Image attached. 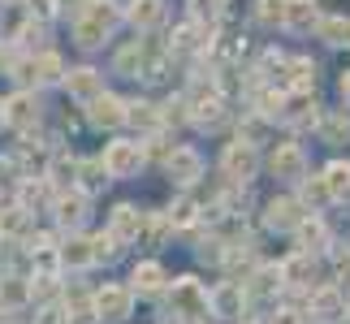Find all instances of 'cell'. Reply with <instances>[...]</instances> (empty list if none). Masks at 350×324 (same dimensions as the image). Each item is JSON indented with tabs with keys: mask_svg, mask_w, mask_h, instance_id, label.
<instances>
[{
	"mask_svg": "<svg viewBox=\"0 0 350 324\" xmlns=\"http://www.w3.org/2000/svg\"><path fill=\"white\" fill-rule=\"evenodd\" d=\"M100 165H104L109 178H130V173L143 169V147L130 143V139H117V143L104 147V160H100Z\"/></svg>",
	"mask_w": 350,
	"mask_h": 324,
	"instance_id": "cell-2",
	"label": "cell"
},
{
	"mask_svg": "<svg viewBox=\"0 0 350 324\" xmlns=\"http://www.w3.org/2000/svg\"><path fill=\"white\" fill-rule=\"evenodd\" d=\"M160 13H165V5H160V0H134V5H130V22L147 31V26L160 22Z\"/></svg>",
	"mask_w": 350,
	"mask_h": 324,
	"instance_id": "cell-28",
	"label": "cell"
},
{
	"mask_svg": "<svg viewBox=\"0 0 350 324\" xmlns=\"http://www.w3.org/2000/svg\"><path fill=\"white\" fill-rule=\"evenodd\" d=\"M221 169H225V178L230 182H251L255 178V169H260V156H255V147L251 143H230L225 147V156H221Z\"/></svg>",
	"mask_w": 350,
	"mask_h": 324,
	"instance_id": "cell-4",
	"label": "cell"
},
{
	"mask_svg": "<svg viewBox=\"0 0 350 324\" xmlns=\"http://www.w3.org/2000/svg\"><path fill=\"white\" fill-rule=\"evenodd\" d=\"M165 216H169V225H173V229H182V225H191L195 216H199V208H195V199H178V204H173Z\"/></svg>",
	"mask_w": 350,
	"mask_h": 324,
	"instance_id": "cell-35",
	"label": "cell"
},
{
	"mask_svg": "<svg viewBox=\"0 0 350 324\" xmlns=\"http://www.w3.org/2000/svg\"><path fill=\"white\" fill-rule=\"evenodd\" d=\"M342 44L350 48V18H346V26H342Z\"/></svg>",
	"mask_w": 350,
	"mask_h": 324,
	"instance_id": "cell-45",
	"label": "cell"
},
{
	"mask_svg": "<svg viewBox=\"0 0 350 324\" xmlns=\"http://www.w3.org/2000/svg\"><path fill=\"white\" fill-rule=\"evenodd\" d=\"M312 316H316V320H342V316H346V299H342V290H333V286L312 290Z\"/></svg>",
	"mask_w": 350,
	"mask_h": 324,
	"instance_id": "cell-15",
	"label": "cell"
},
{
	"mask_svg": "<svg viewBox=\"0 0 350 324\" xmlns=\"http://www.w3.org/2000/svg\"><path fill=\"white\" fill-rule=\"evenodd\" d=\"M277 286H281V268H260L251 277V286H242V290H247V299H260V294H273Z\"/></svg>",
	"mask_w": 350,
	"mask_h": 324,
	"instance_id": "cell-27",
	"label": "cell"
},
{
	"mask_svg": "<svg viewBox=\"0 0 350 324\" xmlns=\"http://www.w3.org/2000/svg\"><path fill=\"white\" fill-rule=\"evenodd\" d=\"M320 26V39L325 44H342V26H346V18H325V22H316Z\"/></svg>",
	"mask_w": 350,
	"mask_h": 324,
	"instance_id": "cell-38",
	"label": "cell"
},
{
	"mask_svg": "<svg viewBox=\"0 0 350 324\" xmlns=\"http://www.w3.org/2000/svg\"><path fill=\"white\" fill-rule=\"evenodd\" d=\"M294 234H299V251L303 255H312V251H320L329 242V229H325V221H316V216H312V221H303Z\"/></svg>",
	"mask_w": 350,
	"mask_h": 324,
	"instance_id": "cell-22",
	"label": "cell"
},
{
	"mask_svg": "<svg viewBox=\"0 0 350 324\" xmlns=\"http://www.w3.org/2000/svg\"><path fill=\"white\" fill-rule=\"evenodd\" d=\"M165 169H169V178L173 182H182V186H191L199 173H204V160H199L195 147H173L169 160H165Z\"/></svg>",
	"mask_w": 350,
	"mask_h": 324,
	"instance_id": "cell-10",
	"label": "cell"
},
{
	"mask_svg": "<svg viewBox=\"0 0 350 324\" xmlns=\"http://www.w3.org/2000/svg\"><path fill=\"white\" fill-rule=\"evenodd\" d=\"M52 204H57V221L61 225H83V216H87V195L83 191H61Z\"/></svg>",
	"mask_w": 350,
	"mask_h": 324,
	"instance_id": "cell-17",
	"label": "cell"
},
{
	"mask_svg": "<svg viewBox=\"0 0 350 324\" xmlns=\"http://www.w3.org/2000/svg\"><path fill=\"white\" fill-rule=\"evenodd\" d=\"M242 307H247V290H242V281H221V286L208 294V312L221 316V320H238Z\"/></svg>",
	"mask_w": 350,
	"mask_h": 324,
	"instance_id": "cell-5",
	"label": "cell"
},
{
	"mask_svg": "<svg viewBox=\"0 0 350 324\" xmlns=\"http://www.w3.org/2000/svg\"><path fill=\"white\" fill-rule=\"evenodd\" d=\"M273 324H303V312H277Z\"/></svg>",
	"mask_w": 350,
	"mask_h": 324,
	"instance_id": "cell-43",
	"label": "cell"
},
{
	"mask_svg": "<svg viewBox=\"0 0 350 324\" xmlns=\"http://www.w3.org/2000/svg\"><path fill=\"white\" fill-rule=\"evenodd\" d=\"M286 70H290V87L299 91V96H307L312 83H316V65L307 61V57H299V61H286Z\"/></svg>",
	"mask_w": 350,
	"mask_h": 324,
	"instance_id": "cell-26",
	"label": "cell"
},
{
	"mask_svg": "<svg viewBox=\"0 0 350 324\" xmlns=\"http://www.w3.org/2000/svg\"><path fill=\"white\" fill-rule=\"evenodd\" d=\"M221 5H225V0H191V18L195 22H204V18L217 22L221 18Z\"/></svg>",
	"mask_w": 350,
	"mask_h": 324,
	"instance_id": "cell-36",
	"label": "cell"
},
{
	"mask_svg": "<svg viewBox=\"0 0 350 324\" xmlns=\"http://www.w3.org/2000/svg\"><path fill=\"white\" fill-rule=\"evenodd\" d=\"M61 260L70 264V268H87L91 264V238H70L61 247Z\"/></svg>",
	"mask_w": 350,
	"mask_h": 324,
	"instance_id": "cell-29",
	"label": "cell"
},
{
	"mask_svg": "<svg viewBox=\"0 0 350 324\" xmlns=\"http://www.w3.org/2000/svg\"><path fill=\"white\" fill-rule=\"evenodd\" d=\"M65 91H70L74 100L91 104L96 96H104V74L91 70V65H83V70H70V74H65Z\"/></svg>",
	"mask_w": 350,
	"mask_h": 324,
	"instance_id": "cell-8",
	"label": "cell"
},
{
	"mask_svg": "<svg viewBox=\"0 0 350 324\" xmlns=\"http://www.w3.org/2000/svg\"><path fill=\"white\" fill-rule=\"evenodd\" d=\"M191 121L199 130H217L225 121V100L217 96V91H208V100H195L191 104Z\"/></svg>",
	"mask_w": 350,
	"mask_h": 324,
	"instance_id": "cell-16",
	"label": "cell"
},
{
	"mask_svg": "<svg viewBox=\"0 0 350 324\" xmlns=\"http://www.w3.org/2000/svg\"><path fill=\"white\" fill-rule=\"evenodd\" d=\"M143 229H147V212H139L134 204H121V208L113 212V229H109V234H113L117 242H134Z\"/></svg>",
	"mask_w": 350,
	"mask_h": 324,
	"instance_id": "cell-13",
	"label": "cell"
},
{
	"mask_svg": "<svg viewBox=\"0 0 350 324\" xmlns=\"http://www.w3.org/2000/svg\"><path fill=\"white\" fill-rule=\"evenodd\" d=\"M18 78H35V83H57V78H65V65L57 52H39V57H31L26 65H18Z\"/></svg>",
	"mask_w": 350,
	"mask_h": 324,
	"instance_id": "cell-12",
	"label": "cell"
},
{
	"mask_svg": "<svg viewBox=\"0 0 350 324\" xmlns=\"http://www.w3.org/2000/svg\"><path fill=\"white\" fill-rule=\"evenodd\" d=\"M281 268V286H312V255H290L286 264H277Z\"/></svg>",
	"mask_w": 350,
	"mask_h": 324,
	"instance_id": "cell-19",
	"label": "cell"
},
{
	"mask_svg": "<svg viewBox=\"0 0 350 324\" xmlns=\"http://www.w3.org/2000/svg\"><path fill=\"white\" fill-rule=\"evenodd\" d=\"M126 121L130 126H143V130H156L160 126V108L156 104H126Z\"/></svg>",
	"mask_w": 350,
	"mask_h": 324,
	"instance_id": "cell-31",
	"label": "cell"
},
{
	"mask_svg": "<svg viewBox=\"0 0 350 324\" xmlns=\"http://www.w3.org/2000/svg\"><path fill=\"white\" fill-rule=\"evenodd\" d=\"M169 324H173V320H169Z\"/></svg>",
	"mask_w": 350,
	"mask_h": 324,
	"instance_id": "cell-48",
	"label": "cell"
},
{
	"mask_svg": "<svg viewBox=\"0 0 350 324\" xmlns=\"http://www.w3.org/2000/svg\"><path fill=\"white\" fill-rule=\"evenodd\" d=\"M0 182H5V186H18V169H13V160H0Z\"/></svg>",
	"mask_w": 350,
	"mask_h": 324,
	"instance_id": "cell-40",
	"label": "cell"
},
{
	"mask_svg": "<svg viewBox=\"0 0 350 324\" xmlns=\"http://www.w3.org/2000/svg\"><path fill=\"white\" fill-rule=\"evenodd\" d=\"M35 324H70V320H65V312H57V307H48V312L39 316Z\"/></svg>",
	"mask_w": 350,
	"mask_h": 324,
	"instance_id": "cell-42",
	"label": "cell"
},
{
	"mask_svg": "<svg viewBox=\"0 0 350 324\" xmlns=\"http://www.w3.org/2000/svg\"><path fill=\"white\" fill-rule=\"evenodd\" d=\"M286 104H290V108H281V117L294 121V126H316V121H320L312 96H294V100H286Z\"/></svg>",
	"mask_w": 350,
	"mask_h": 324,
	"instance_id": "cell-23",
	"label": "cell"
},
{
	"mask_svg": "<svg viewBox=\"0 0 350 324\" xmlns=\"http://www.w3.org/2000/svg\"><path fill=\"white\" fill-rule=\"evenodd\" d=\"M130 303H134V294L126 286H104L96 299H91V312H96V320H126Z\"/></svg>",
	"mask_w": 350,
	"mask_h": 324,
	"instance_id": "cell-6",
	"label": "cell"
},
{
	"mask_svg": "<svg viewBox=\"0 0 350 324\" xmlns=\"http://www.w3.org/2000/svg\"><path fill=\"white\" fill-rule=\"evenodd\" d=\"M165 268H160V264H139V268H134V290H139V294H156L160 286H165Z\"/></svg>",
	"mask_w": 350,
	"mask_h": 324,
	"instance_id": "cell-25",
	"label": "cell"
},
{
	"mask_svg": "<svg viewBox=\"0 0 350 324\" xmlns=\"http://www.w3.org/2000/svg\"><path fill=\"white\" fill-rule=\"evenodd\" d=\"M0 234H9V238L26 234V208H5L0 212Z\"/></svg>",
	"mask_w": 350,
	"mask_h": 324,
	"instance_id": "cell-34",
	"label": "cell"
},
{
	"mask_svg": "<svg viewBox=\"0 0 350 324\" xmlns=\"http://www.w3.org/2000/svg\"><path fill=\"white\" fill-rule=\"evenodd\" d=\"M325 204H329L325 182H320V178H307V182H303V199H299V208H325Z\"/></svg>",
	"mask_w": 350,
	"mask_h": 324,
	"instance_id": "cell-33",
	"label": "cell"
},
{
	"mask_svg": "<svg viewBox=\"0 0 350 324\" xmlns=\"http://www.w3.org/2000/svg\"><path fill=\"white\" fill-rule=\"evenodd\" d=\"M5 121L9 126H18V130H31L35 121H39V104L31 91H18V96H9L5 100Z\"/></svg>",
	"mask_w": 350,
	"mask_h": 324,
	"instance_id": "cell-14",
	"label": "cell"
},
{
	"mask_svg": "<svg viewBox=\"0 0 350 324\" xmlns=\"http://www.w3.org/2000/svg\"><path fill=\"white\" fill-rule=\"evenodd\" d=\"M0 121H5V100H0Z\"/></svg>",
	"mask_w": 350,
	"mask_h": 324,
	"instance_id": "cell-46",
	"label": "cell"
},
{
	"mask_svg": "<svg viewBox=\"0 0 350 324\" xmlns=\"http://www.w3.org/2000/svg\"><path fill=\"white\" fill-rule=\"evenodd\" d=\"M169 303H173V312H178V316H191V320L208 316V294H204V286H199L195 277H178V281H173Z\"/></svg>",
	"mask_w": 350,
	"mask_h": 324,
	"instance_id": "cell-3",
	"label": "cell"
},
{
	"mask_svg": "<svg viewBox=\"0 0 350 324\" xmlns=\"http://www.w3.org/2000/svg\"><path fill=\"white\" fill-rule=\"evenodd\" d=\"M338 87H342V100H346V104H350V70H346V74H342V83H338Z\"/></svg>",
	"mask_w": 350,
	"mask_h": 324,
	"instance_id": "cell-44",
	"label": "cell"
},
{
	"mask_svg": "<svg viewBox=\"0 0 350 324\" xmlns=\"http://www.w3.org/2000/svg\"><path fill=\"white\" fill-rule=\"evenodd\" d=\"M26 299H31V281H26V277H0V303H5V307H22Z\"/></svg>",
	"mask_w": 350,
	"mask_h": 324,
	"instance_id": "cell-24",
	"label": "cell"
},
{
	"mask_svg": "<svg viewBox=\"0 0 350 324\" xmlns=\"http://www.w3.org/2000/svg\"><path fill=\"white\" fill-rule=\"evenodd\" d=\"M199 35H208L204 26H178V31H173V52H195V48H204L208 39H199Z\"/></svg>",
	"mask_w": 350,
	"mask_h": 324,
	"instance_id": "cell-30",
	"label": "cell"
},
{
	"mask_svg": "<svg viewBox=\"0 0 350 324\" xmlns=\"http://www.w3.org/2000/svg\"><path fill=\"white\" fill-rule=\"evenodd\" d=\"M320 182H325L329 199H350V165H346V160H333Z\"/></svg>",
	"mask_w": 350,
	"mask_h": 324,
	"instance_id": "cell-21",
	"label": "cell"
},
{
	"mask_svg": "<svg viewBox=\"0 0 350 324\" xmlns=\"http://www.w3.org/2000/svg\"><path fill=\"white\" fill-rule=\"evenodd\" d=\"M316 126H320V139H325V143H346V139H350V117H346V108H333V113H325Z\"/></svg>",
	"mask_w": 350,
	"mask_h": 324,
	"instance_id": "cell-20",
	"label": "cell"
},
{
	"mask_svg": "<svg viewBox=\"0 0 350 324\" xmlns=\"http://www.w3.org/2000/svg\"><path fill=\"white\" fill-rule=\"evenodd\" d=\"M39 39H44V26H39V22H26L22 31H18V44H22V48H31V44H39Z\"/></svg>",
	"mask_w": 350,
	"mask_h": 324,
	"instance_id": "cell-39",
	"label": "cell"
},
{
	"mask_svg": "<svg viewBox=\"0 0 350 324\" xmlns=\"http://www.w3.org/2000/svg\"><path fill=\"white\" fill-rule=\"evenodd\" d=\"M316 22H320L316 0H286V26L290 31H312Z\"/></svg>",
	"mask_w": 350,
	"mask_h": 324,
	"instance_id": "cell-18",
	"label": "cell"
},
{
	"mask_svg": "<svg viewBox=\"0 0 350 324\" xmlns=\"http://www.w3.org/2000/svg\"><path fill=\"white\" fill-rule=\"evenodd\" d=\"M255 22L260 26H281L286 22V0H255Z\"/></svg>",
	"mask_w": 350,
	"mask_h": 324,
	"instance_id": "cell-32",
	"label": "cell"
},
{
	"mask_svg": "<svg viewBox=\"0 0 350 324\" xmlns=\"http://www.w3.org/2000/svg\"><path fill=\"white\" fill-rule=\"evenodd\" d=\"M121 247H117V238L113 234H100V238H91V260H113Z\"/></svg>",
	"mask_w": 350,
	"mask_h": 324,
	"instance_id": "cell-37",
	"label": "cell"
},
{
	"mask_svg": "<svg viewBox=\"0 0 350 324\" xmlns=\"http://www.w3.org/2000/svg\"><path fill=\"white\" fill-rule=\"evenodd\" d=\"M303 221H307V212L299 208V199H273L268 212H264V225L268 229H281V234H286V229H299Z\"/></svg>",
	"mask_w": 350,
	"mask_h": 324,
	"instance_id": "cell-11",
	"label": "cell"
},
{
	"mask_svg": "<svg viewBox=\"0 0 350 324\" xmlns=\"http://www.w3.org/2000/svg\"><path fill=\"white\" fill-rule=\"evenodd\" d=\"M31 13H39V18H48V13H57V0H31Z\"/></svg>",
	"mask_w": 350,
	"mask_h": 324,
	"instance_id": "cell-41",
	"label": "cell"
},
{
	"mask_svg": "<svg viewBox=\"0 0 350 324\" xmlns=\"http://www.w3.org/2000/svg\"><path fill=\"white\" fill-rule=\"evenodd\" d=\"M346 316H350V307H346Z\"/></svg>",
	"mask_w": 350,
	"mask_h": 324,
	"instance_id": "cell-47",
	"label": "cell"
},
{
	"mask_svg": "<svg viewBox=\"0 0 350 324\" xmlns=\"http://www.w3.org/2000/svg\"><path fill=\"white\" fill-rule=\"evenodd\" d=\"M113 26H117V9L109 5V0H87V9L74 18V39H78V48L104 44Z\"/></svg>",
	"mask_w": 350,
	"mask_h": 324,
	"instance_id": "cell-1",
	"label": "cell"
},
{
	"mask_svg": "<svg viewBox=\"0 0 350 324\" xmlns=\"http://www.w3.org/2000/svg\"><path fill=\"white\" fill-rule=\"evenodd\" d=\"M273 173H277V178H286V182H303V178H307V156H303V147H299V143H281L277 152H273Z\"/></svg>",
	"mask_w": 350,
	"mask_h": 324,
	"instance_id": "cell-7",
	"label": "cell"
},
{
	"mask_svg": "<svg viewBox=\"0 0 350 324\" xmlns=\"http://www.w3.org/2000/svg\"><path fill=\"white\" fill-rule=\"evenodd\" d=\"M87 121L96 130H117L121 121H126V104H121L117 96H109V91H104V96H96L91 100V108H87Z\"/></svg>",
	"mask_w": 350,
	"mask_h": 324,
	"instance_id": "cell-9",
	"label": "cell"
}]
</instances>
